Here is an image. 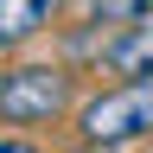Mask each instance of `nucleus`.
Segmentation results:
<instances>
[{
	"mask_svg": "<svg viewBox=\"0 0 153 153\" xmlns=\"http://www.w3.org/2000/svg\"><path fill=\"white\" fill-rule=\"evenodd\" d=\"M0 153H38V147L26 140V134H0Z\"/></svg>",
	"mask_w": 153,
	"mask_h": 153,
	"instance_id": "6",
	"label": "nucleus"
},
{
	"mask_svg": "<svg viewBox=\"0 0 153 153\" xmlns=\"http://www.w3.org/2000/svg\"><path fill=\"white\" fill-rule=\"evenodd\" d=\"M102 64L121 76V83L153 76V13H147V19H134V26H115V38L102 45Z\"/></svg>",
	"mask_w": 153,
	"mask_h": 153,
	"instance_id": "3",
	"label": "nucleus"
},
{
	"mask_svg": "<svg viewBox=\"0 0 153 153\" xmlns=\"http://www.w3.org/2000/svg\"><path fill=\"white\" fill-rule=\"evenodd\" d=\"M83 13L96 26H134V19L153 13V0H83Z\"/></svg>",
	"mask_w": 153,
	"mask_h": 153,
	"instance_id": "5",
	"label": "nucleus"
},
{
	"mask_svg": "<svg viewBox=\"0 0 153 153\" xmlns=\"http://www.w3.org/2000/svg\"><path fill=\"white\" fill-rule=\"evenodd\" d=\"M0 76H7V70H0Z\"/></svg>",
	"mask_w": 153,
	"mask_h": 153,
	"instance_id": "7",
	"label": "nucleus"
},
{
	"mask_svg": "<svg viewBox=\"0 0 153 153\" xmlns=\"http://www.w3.org/2000/svg\"><path fill=\"white\" fill-rule=\"evenodd\" d=\"M70 102H76L70 70H57V64H13L7 76H0V121H7V128L64 121Z\"/></svg>",
	"mask_w": 153,
	"mask_h": 153,
	"instance_id": "2",
	"label": "nucleus"
},
{
	"mask_svg": "<svg viewBox=\"0 0 153 153\" xmlns=\"http://www.w3.org/2000/svg\"><path fill=\"white\" fill-rule=\"evenodd\" d=\"M76 140L89 153H115V147L153 140V76L96 89L89 102H76Z\"/></svg>",
	"mask_w": 153,
	"mask_h": 153,
	"instance_id": "1",
	"label": "nucleus"
},
{
	"mask_svg": "<svg viewBox=\"0 0 153 153\" xmlns=\"http://www.w3.org/2000/svg\"><path fill=\"white\" fill-rule=\"evenodd\" d=\"M64 0H0V51H19L32 45L38 32H51V19Z\"/></svg>",
	"mask_w": 153,
	"mask_h": 153,
	"instance_id": "4",
	"label": "nucleus"
}]
</instances>
